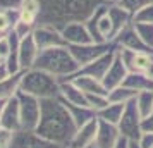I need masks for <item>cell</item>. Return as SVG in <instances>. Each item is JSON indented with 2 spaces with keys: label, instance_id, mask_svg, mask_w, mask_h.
I'll return each mask as SVG.
<instances>
[{
  "label": "cell",
  "instance_id": "obj_1",
  "mask_svg": "<svg viewBox=\"0 0 153 148\" xmlns=\"http://www.w3.org/2000/svg\"><path fill=\"white\" fill-rule=\"evenodd\" d=\"M76 124L60 98L42 100V117L36 126V133L45 140L60 147H67L76 133Z\"/></svg>",
  "mask_w": 153,
  "mask_h": 148
},
{
  "label": "cell",
  "instance_id": "obj_2",
  "mask_svg": "<svg viewBox=\"0 0 153 148\" xmlns=\"http://www.w3.org/2000/svg\"><path fill=\"white\" fill-rule=\"evenodd\" d=\"M40 2V21L38 24H48L64 28L69 22H86L103 0H38Z\"/></svg>",
  "mask_w": 153,
  "mask_h": 148
},
{
  "label": "cell",
  "instance_id": "obj_3",
  "mask_svg": "<svg viewBox=\"0 0 153 148\" xmlns=\"http://www.w3.org/2000/svg\"><path fill=\"white\" fill-rule=\"evenodd\" d=\"M35 67L48 72L52 76H55L60 81L71 79L72 76H76L77 72H79V69H81V65L77 64L74 55L71 54L67 45L48 48V50H42L38 54Z\"/></svg>",
  "mask_w": 153,
  "mask_h": 148
},
{
  "label": "cell",
  "instance_id": "obj_4",
  "mask_svg": "<svg viewBox=\"0 0 153 148\" xmlns=\"http://www.w3.org/2000/svg\"><path fill=\"white\" fill-rule=\"evenodd\" d=\"M21 91L28 93L38 100L59 98L60 95V79L52 76L42 69L31 67L28 71H22L21 76Z\"/></svg>",
  "mask_w": 153,
  "mask_h": 148
},
{
  "label": "cell",
  "instance_id": "obj_5",
  "mask_svg": "<svg viewBox=\"0 0 153 148\" xmlns=\"http://www.w3.org/2000/svg\"><path fill=\"white\" fill-rule=\"evenodd\" d=\"M86 26L93 36V42L108 43L114 40V24H112V19L108 16V5L107 4L98 5L97 10L86 21Z\"/></svg>",
  "mask_w": 153,
  "mask_h": 148
},
{
  "label": "cell",
  "instance_id": "obj_6",
  "mask_svg": "<svg viewBox=\"0 0 153 148\" xmlns=\"http://www.w3.org/2000/svg\"><path fill=\"white\" fill-rule=\"evenodd\" d=\"M17 102H19V114H21V129L35 131L42 117V100L19 91Z\"/></svg>",
  "mask_w": 153,
  "mask_h": 148
},
{
  "label": "cell",
  "instance_id": "obj_7",
  "mask_svg": "<svg viewBox=\"0 0 153 148\" xmlns=\"http://www.w3.org/2000/svg\"><path fill=\"white\" fill-rule=\"evenodd\" d=\"M117 127L122 138H126L127 141H138L139 134L143 133V117H141L134 100L126 103L124 114L119 120Z\"/></svg>",
  "mask_w": 153,
  "mask_h": 148
},
{
  "label": "cell",
  "instance_id": "obj_8",
  "mask_svg": "<svg viewBox=\"0 0 153 148\" xmlns=\"http://www.w3.org/2000/svg\"><path fill=\"white\" fill-rule=\"evenodd\" d=\"M71 50V54L74 55V59L77 60V64L83 67L86 64L93 62L95 59H98L100 55H103L110 50L117 48L114 42L108 43H97V42H91V43H84V45H67Z\"/></svg>",
  "mask_w": 153,
  "mask_h": 148
},
{
  "label": "cell",
  "instance_id": "obj_9",
  "mask_svg": "<svg viewBox=\"0 0 153 148\" xmlns=\"http://www.w3.org/2000/svg\"><path fill=\"white\" fill-rule=\"evenodd\" d=\"M33 38H35L40 52L67 45L60 29L55 28V26H48V24H36L35 29H33Z\"/></svg>",
  "mask_w": 153,
  "mask_h": 148
},
{
  "label": "cell",
  "instance_id": "obj_10",
  "mask_svg": "<svg viewBox=\"0 0 153 148\" xmlns=\"http://www.w3.org/2000/svg\"><path fill=\"white\" fill-rule=\"evenodd\" d=\"M10 148H62L53 141L45 140L43 136L36 133V131H17L14 134V141Z\"/></svg>",
  "mask_w": 153,
  "mask_h": 148
},
{
  "label": "cell",
  "instance_id": "obj_11",
  "mask_svg": "<svg viewBox=\"0 0 153 148\" xmlns=\"http://www.w3.org/2000/svg\"><path fill=\"white\" fill-rule=\"evenodd\" d=\"M112 42L115 43L117 48H127V50H134V52H152V50L145 45V42L139 38L138 31H136V28H134L132 22L129 26H126Z\"/></svg>",
  "mask_w": 153,
  "mask_h": 148
},
{
  "label": "cell",
  "instance_id": "obj_12",
  "mask_svg": "<svg viewBox=\"0 0 153 148\" xmlns=\"http://www.w3.org/2000/svg\"><path fill=\"white\" fill-rule=\"evenodd\" d=\"M97 131H98V117H95L93 120L86 122L84 126L77 127L72 140L69 141L67 148H90L95 145L97 140Z\"/></svg>",
  "mask_w": 153,
  "mask_h": 148
},
{
  "label": "cell",
  "instance_id": "obj_13",
  "mask_svg": "<svg viewBox=\"0 0 153 148\" xmlns=\"http://www.w3.org/2000/svg\"><path fill=\"white\" fill-rule=\"evenodd\" d=\"M60 33L67 45H84L93 42V36L86 22H69L64 28H60Z\"/></svg>",
  "mask_w": 153,
  "mask_h": 148
},
{
  "label": "cell",
  "instance_id": "obj_14",
  "mask_svg": "<svg viewBox=\"0 0 153 148\" xmlns=\"http://www.w3.org/2000/svg\"><path fill=\"white\" fill-rule=\"evenodd\" d=\"M115 55H117V48L110 50V52H107L103 55H100L98 59H95L93 62L83 65L77 74H86V76H93V78H97V79H103L105 74H107V71H108V67L114 62Z\"/></svg>",
  "mask_w": 153,
  "mask_h": 148
},
{
  "label": "cell",
  "instance_id": "obj_15",
  "mask_svg": "<svg viewBox=\"0 0 153 148\" xmlns=\"http://www.w3.org/2000/svg\"><path fill=\"white\" fill-rule=\"evenodd\" d=\"M120 131L115 124L105 122L98 119V131H97V140L95 147L97 148H115L117 143L120 141Z\"/></svg>",
  "mask_w": 153,
  "mask_h": 148
},
{
  "label": "cell",
  "instance_id": "obj_16",
  "mask_svg": "<svg viewBox=\"0 0 153 148\" xmlns=\"http://www.w3.org/2000/svg\"><path fill=\"white\" fill-rule=\"evenodd\" d=\"M0 126L7 127L14 133L21 131V114H19L17 95L4 103V109H2V114H0Z\"/></svg>",
  "mask_w": 153,
  "mask_h": 148
},
{
  "label": "cell",
  "instance_id": "obj_17",
  "mask_svg": "<svg viewBox=\"0 0 153 148\" xmlns=\"http://www.w3.org/2000/svg\"><path fill=\"white\" fill-rule=\"evenodd\" d=\"M17 54H19L21 71H28L31 67H35V62H36V59H38L40 50H38V45H36L35 38H33V33L28 35L26 38H22L21 42H19Z\"/></svg>",
  "mask_w": 153,
  "mask_h": 148
},
{
  "label": "cell",
  "instance_id": "obj_18",
  "mask_svg": "<svg viewBox=\"0 0 153 148\" xmlns=\"http://www.w3.org/2000/svg\"><path fill=\"white\" fill-rule=\"evenodd\" d=\"M127 74H129V69L126 67V64L122 62V59H120L119 54H117L115 59H114V62H112V65L108 67V71H107L105 78L102 79V83H103L105 88L110 91V90H114V88H117V86H120L124 83V79L127 78Z\"/></svg>",
  "mask_w": 153,
  "mask_h": 148
},
{
  "label": "cell",
  "instance_id": "obj_19",
  "mask_svg": "<svg viewBox=\"0 0 153 148\" xmlns=\"http://www.w3.org/2000/svg\"><path fill=\"white\" fill-rule=\"evenodd\" d=\"M71 81L81 91L86 93V95H108V90L105 88V85L102 83V79H97V78H93V76L76 74V76L71 78Z\"/></svg>",
  "mask_w": 153,
  "mask_h": 148
},
{
  "label": "cell",
  "instance_id": "obj_20",
  "mask_svg": "<svg viewBox=\"0 0 153 148\" xmlns=\"http://www.w3.org/2000/svg\"><path fill=\"white\" fill-rule=\"evenodd\" d=\"M59 98L64 100V102H69V103H76V105H86L88 107V102H86V93L81 91L71 79H65V81H60V95Z\"/></svg>",
  "mask_w": 153,
  "mask_h": 148
},
{
  "label": "cell",
  "instance_id": "obj_21",
  "mask_svg": "<svg viewBox=\"0 0 153 148\" xmlns=\"http://www.w3.org/2000/svg\"><path fill=\"white\" fill-rule=\"evenodd\" d=\"M108 16L112 19V24H114V38L132 22V14L124 9L120 4H115V5H108Z\"/></svg>",
  "mask_w": 153,
  "mask_h": 148
},
{
  "label": "cell",
  "instance_id": "obj_22",
  "mask_svg": "<svg viewBox=\"0 0 153 148\" xmlns=\"http://www.w3.org/2000/svg\"><path fill=\"white\" fill-rule=\"evenodd\" d=\"M21 76L22 72H16V74H9L7 78L0 79V100L7 102L21 91Z\"/></svg>",
  "mask_w": 153,
  "mask_h": 148
},
{
  "label": "cell",
  "instance_id": "obj_23",
  "mask_svg": "<svg viewBox=\"0 0 153 148\" xmlns=\"http://www.w3.org/2000/svg\"><path fill=\"white\" fill-rule=\"evenodd\" d=\"M62 103L65 105V109L69 110L76 127L84 126L86 122H90V120H93L97 117V112L91 110L90 107H86V105H76V103H69V102H64V100H62Z\"/></svg>",
  "mask_w": 153,
  "mask_h": 148
},
{
  "label": "cell",
  "instance_id": "obj_24",
  "mask_svg": "<svg viewBox=\"0 0 153 148\" xmlns=\"http://www.w3.org/2000/svg\"><path fill=\"white\" fill-rule=\"evenodd\" d=\"M40 2L38 0H24L21 4V7L17 9V16L19 21L28 22L31 26H36L40 21Z\"/></svg>",
  "mask_w": 153,
  "mask_h": 148
},
{
  "label": "cell",
  "instance_id": "obj_25",
  "mask_svg": "<svg viewBox=\"0 0 153 148\" xmlns=\"http://www.w3.org/2000/svg\"><path fill=\"white\" fill-rule=\"evenodd\" d=\"M124 86L134 90L136 93L139 91H153V79L148 78L143 72H129L127 78L124 79Z\"/></svg>",
  "mask_w": 153,
  "mask_h": 148
},
{
  "label": "cell",
  "instance_id": "obj_26",
  "mask_svg": "<svg viewBox=\"0 0 153 148\" xmlns=\"http://www.w3.org/2000/svg\"><path fill=\"white\" fill-rule=\"evenodd\" d=\"M126 103H117V102H110L107 107H103L100 112L97 114V117L100 120H105V122H110V124H115L117 126L122 114H124Z\"/></svg>",
  "mask_w": 153,
  "mask_h": 148
},
{
  "label": "cell",
  "instance_id": "obj_27",
  "mask_svg": "<svg viewBox=\"0 0 153 148\" xmlns=\"http://www.w3.org/2000/svg\"><path fill=\"white\" fill-rule=\"evenodd\" d=\"M136 95L138 93L134 91V90L120 85V86H117V88H114V90L108 91V100L110 102H117V103H129L131 100L136 98Z\"/></svg>",
  "mask_w": 153,
  "mask_h": 148
},
{
  "label": "cell",
  "instance_id": "obj_28",
  "mask_svg": "<svg viewBox=\"0 0 153 148\" xmlns=\"http://www.w3.org/2000/svg\"><path fill=\"white\" fill-rule=\"evenodd\" d=\"M17 19H19L17 10H0V38L7 36L14 29Z\"/></svg>",
  "mask_w": 153,
  "mask_h": 148
},
{
  "label": "cell",
  "instance_id": "obj_29",
  "mask_svg": "<svg viewBox=\"0 0 153 148\" xmlns=\"http://www.w3.org/2000/svg\"><path fill=\"white\" fill-rule=\"evenodd\" d=\"M134 102H136V107L143 119L153 112V91H139Z\"/></svg>",
  "mask_w": 153,
  "mask_h": 148
},
{
  "label": "cell",
  "instance_id": "obj_30",
  "mask_svg": "<svg viewBox=\"0 0 153 148\" xmlns=\"http://www.w3.org/2000/svg\"><path fill=\"white\" fill-rule=\"evenodd\" d=\"M138 31L139 38L145 42V45L153 52V22H132Z\"/></svg>",
  "mask_w": 153,
  "mask_h": 148
},
{
  "label": "cell",
  "instance_id": "obj_31",
  "mask_svg": "<svg viewBox=\"0 0 153 148\" xmlns=\"http://www.w3.org/2000/svg\"><path fill=\"white\" fill-rule=\"evenodd\" d=\"M86 102H88V107L95 112H100L103 107H107L110 103L108 100V95H86Z\"/></svg>",
  "mask_w": 153,
  "mask_h": 148
},
{
  "label": "cell",
  "instance_id": "obj_32",
  "mask_svg": "<svg viewBox=\"0 0 153 148\" xmlns=\"http://www.w3.org/2000/svg\"><path fill=\"white\" fill-rule=\"evenodd\" d=\"M132 22H153V2H150L139 12H136L132 17Z\"/></svg>",
  "mask_w": 153,
  "mask_h": 148
},
{
  "label": "cell",
  "instance_id": "obj_33",
  "mask_svg": "<svg viewBox=\"0 0 153 148\" xmlns=\"http://www.w3.org/2000/svg\"><path fill=\"white\" fill-rule=\"evenodd\" d=\"M150 2H153V0H120V5L124 9H127L132 14V17H134V14L139 12V10L145 7V5H148Z\"/></svg>",
  "mask_w": 153,
  "mask_h": 148
},
{
  "label": "cell",
  "instance_id": "obj_34",
  "mask_svg": "<svg viewBox=\"0 0 153 148\" xmlns=\"http://www.w3.org/2000/svg\"><path fill=\"white\" fill-rule=\"evenodd\" d=\"M33 29H35V26H31V24H28V22H22V21L17 19V22L14 24L12 33H14L19 40H22V38H26L28 35H31V33H33Z\"/></svg>",
  "mask_w": 153,
  "mask_h": 148
},
{
  "label": "cell",
  "instance_id": "obj_35",
  "mask_svg": "<svg viewBox=\"0 0 153 148\" xmlns=\"http://www.w3.org/2000/svg\"><path fill=\"white\" fill-rule=\"evenodd\" d=\"M12 52V40H10V33L4 38H0V62H5Z\"/></svg>",
  "mask_w": 153,
  "mask_h": 148
},
{
  "label": "cell",
  "instance_id": "obj_36",
  "mask_svg": "<svg viewBox=\"0 0 153 148\" xmlns=\"http://www.w3.org/2000/svg\"><path fill=\"white\" fill-rule=\"evenodd\" d=\"M14 131H10L7 127L0 126V148H10L14 141Z\"/></svg>",
  "mask_w": 153,
  "mask_h": 148
},
{
  "label": "cell",
  "instance_id": "obj_37",
  "mask_svg": "<svg viewBox=\"0 0 153 148\" xmlns=\"http://www.w3.org/2000/svg\"><path fill=\"white\" fill-rule=\"evenodd\" d=\"M138 143L141 148H153V133H148V131H143L139 134L138 138Z\"/></svg>",
  "mask_w": 153,
  "mask_h": 148
},
{
  "label": "cell",
  "instance_id": "obj_38",
  "mask_svg": "<svg viewBox=\"0 0 153 148\" xmlns=\"http://www.w3.org/2000/svg\"><path fill=\"white\" fill-rule=\"evenodd\" d=\"M24 0H0V10H17Z\"/></svg>",
  "mask_w": 153,
  "mask_h": 148
},
{
  "label": "cell",
  "instance_id": "obj_39",
  "mask_svg": "<svg viewBox=\"0 0 153 148\" xmlns=\"http://www.w3.org/2000/svg\"><path fill=\"white\" fill-rule=\"evenodd\" d=\"M143 131H148V133H153V112L143 119Z\"/></svg>",
  "mask_w": 153,
  "mask_h": 148
},
{
  "label": "cell",
  "instance_id": "obj_40",
  "mask_svg": "<svg viewBox=\"0 0 153 148\" xmlns=\"http://www.w3.org/2000/svg\"><path fill=\"white\" fill-rule=\"evenodd\" d=\"M9 74H10V72H9V69H7V65H5V64H4V62H0V79L7 78Z\"/></svg>",
  "mask_w": 153,
  "mask_h": 148
},
{
  "label": "cell",
  "instance_id": "obj_41",
  "mask_svg": "<svg viewBox=\"0 0 153 148\" xmlns=\"http://www.w3.org/2000/svg\"><path fill=\"white\" fill-rule=\"evenodd\" d=\"M115 148H129V141L126 140V138H120V141L117 143V147Z\"/></svg>",
  "mask_w": 153,
  "mask_h": 148
},
{
  "label": "cell",
  "instance_id": "obj_42",
  "mask_svg": "<svg viewBox=\"0 0 153 148\" xmlns=\"http://www.w3.org/2000/svg\"><path fill=\"white\" fill-rule=\"evenodd\" d=\"M103 4H107V5H115V4H120V0H103Z\"/></svg>",
  "mask_w": 153,
  "mask_h": 148
},
{
  "label": "cell",
  "instance_id": "obj_43",
  "mask_svg": "<svg viewBox=\"0 0 153 148\" xmlns=\"http://www.w3.org/2000/svg\"><path fill=\"white\" fill-rule=\"evenodd\" d=\"M129 148H141L136 141H129Z\"/></svg>",
  "mask_w": 153,
  "mask_h": 148
},
{
  "label": "cell",
  "instance_id": "obj_44",
  "mask_svg": "<svg viewBox=\"0 0 153 148\" xmlns=\"http://www.w3.org/2000/svg\"><path fill=\"white\" fill-rule=\"evenodd\" d=\"M4 103H5V102H4V100H0V114H2V109H4Z\"/></svg>",
  "mask_w": 153,
  "mask_h": 148
},
{
  "label": "cell",
  "instance_id": "obj_45",
  "mask_svg": "<svg viewBox=\"0 0 153 148\" xmlns=\"http://www.w3.org/2000/svg\"><path fill=\"white\" fill-rule=\"evenodd\" d=\"M62 148H67V147H62ZM90 148H97V147H95V145H93V147H90Z\"/></svg>",
  "mask_w": 153,
  "mask_h": 148
}]
</instances>
